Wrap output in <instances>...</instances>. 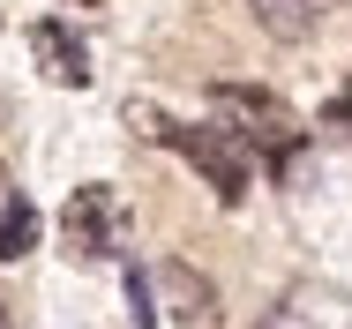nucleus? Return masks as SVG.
I'll list each match as a JSON object with an SVG mask.
<instances>
[{"label":"nucleus","instance_id":"nucleus-1","mask_svg":"<svg viewBox=\"0 0 352 329\" xmlns=\"http://www.w3.org/2000/svg\"><path fill=\"white\" fill-rule=\"evenodd\" d=\"M210 120H225L248 150H263V157H270V172H292V165H300V120H292V105L270 98V90L217 82V90H210Z\"/></svg>","mask_w":352,"mask_h":329},{"label":"nucleus","instance_id":"nucleus-2","mask_svg":"<svg viewBox=\"0 0 352 329\" xmlns=\"http://www.w3.org/2000/svg\"><path fill=\"white\" fill-rule=\"evenodd\" d=\"M165 142L210 180V195L232 209V202H248V180H255V157H248V142L225 128V120H210V128H165Z\"/></svg>","mask_w":352,"mask_h":329},{"label":"nucleus","instance_id":"nucleus-3","mask_svg":"<svg viewBox=\"0 0 352 329\" xmlns=\"http://www.w3.org/2000/svg\"><path fill=\"white\" fill-rule=\"evenodd\" d=\"M60 232H68V255H75V262L120 255V195H113V188H75Z\"/></svg>","mask_w":352,"mask_h":329},{"label":"nucleus","instance_id":"nucleus-4","mask_svg":"<svg viewBox=\"0 0 352 329\" xmlns=\"http://www.w3.org/2000/svg\"><path fill=\"white\" fill-rule=\"evenodd\" d=\"M30 60L45 67V82H60V90L90 82V45L75 38L68 23H30Z\"/></svg>","mask_w":352,"mask_h":329},{"label":"nucleus","instance_id":"nucleus-5","mask_svg":"<svg viewBox=\"0 0 352 329\" xmlns=\"http://www.w3.org/2000/svg\"><path fill=\"white\" fill-rule=\"evenodd\" d=\"M157 292H165V307H173L180 329H217V284L203 277V269L165 262V269H157Z\"/></svg>","mask_w":352,"mask_h":329},{"label":"nucleus","instance_id":"nucleus-6","mask_svg":"<svg viewBox=\"0 0 352 329\" xmlns=\"http://www.w3.org/2000/svg\"><path fill=\"white\" fill-rule=\"evenodd\" d=\"M30 247H38V202L8 195V202H0V262H23Z\"/></svg>","mask_w":352,"mask_h":329},{"label":"nucleus","instance_id":"nucleus-7","mask_svg":"<svg viewBox=\"0 0 352 329\" xmlns=\"http://www.w3.org/2000/svg\"><path fill=\"white\" fill-rule=\"evenodd\" d=\"M248 8L270 38H307L315 30V0H248Z\"/></svg>","mask_w":352,"mask_h":329},{"label":"nucleus","instance_id":"nucleus-8","mask_svg":"<svg viewBox=\"0 0 352 329\" xmlns=\"http://www.w3.org/2000/svg\"><path fill=\"white\" fill-rule=\"evenodd\" d=\"M128 299H135V329H157V307H150V277L128 269Z\"/></svg>","mask_w":352,"mask_h":329},{"label":"nucleus","instance_id":"nucleus-9","mask_svg":"<svg viewBox=\"0 0 352 329\" xmlns=\"http://www.w3.org/2000/svg\"><path fill=\"white\" fill-rule=\"evenodd\" d=\"M322 128H352V90H338V98L322 105Z\"/></svg>","mask_w":352,"mask_h":329},{"label":"nucleus","instance_id":"nucleus-10","mask_svg":"<svg viewBox=\"0 0 352 329\" xmlns=\"http://www.w3.org/2000/svg\"><path fill=\"white\" fill-rule=\"evenodd\" d=\"M75 8H98V0H75Z\"/></svg>","mask_w":352,"mask_h":329},{"label":"nucleus","instance_id":"nucleus-11","mask_svg":"<svg viewBox=\"0 0 352 329\" xmlns=\"http://www.w3.org/2000/svg\"><path fill=\"white\" fill-rule=\"evenodd\" d=\"M0 329H8V315H0Z\"/></svg>","mask_w":352,"mask_h":329}]
</instances>
